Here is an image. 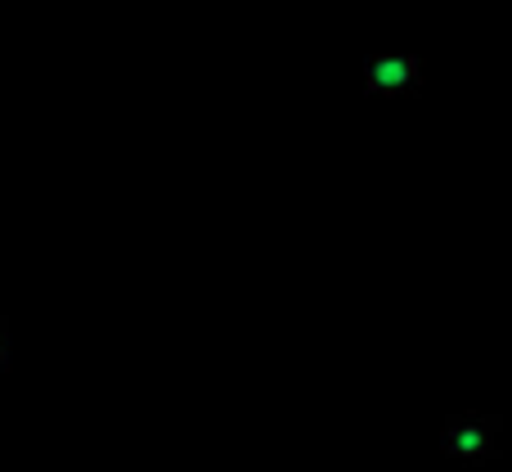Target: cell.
<instances>
[{
  "instance_id": "obj_2",
  "label": "cell",
  "mask_w": 512,
  "mask_h": 472,
  "mask_svg": "<svg viewBox=\"0 0 512 472\" xmlns=\"http://www.w3.org/2000/svg\"><path fill=\"white\" fill-rule=\"evenodd\" d=\"M364 90L369 95H418L423 90V63L418 54L382 50L364 59Z\"/></svg>"
},
{
  "instance_id": "obj_1",
  "label": "cell",
  "mask_w": 512,
  "mask_h": 472,
  "mask_svg": "<svg viewBox=\"0 0 512 472\" xmlns=\"http://www.w3.org/2000/svg\"><path fill=\"white\" fill-rule=\"evenodd\" d=\"M441 450L450 459H490L499 455V419L495 414H454L441 428Z\"/></svg>"
},
{
  "instance_id": "obj_3",
  "label": "cell",
  "mask_w": 512,
  "mask_h": 472,
  "mask_svg": "<svg viewBox=\"0 0 512 472\" xmlns=\"http://www.w3.org/2000/svg\"><path fill=\"white\" fill-rule=\"evenodd\" d=\"M9 369V324L0 320V374Z\"/></svg>"
}]
</instances>
